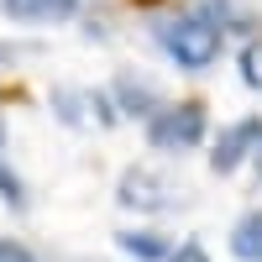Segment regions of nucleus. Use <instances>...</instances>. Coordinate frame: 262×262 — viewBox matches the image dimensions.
Segmentation results:
<instances>
[{"instance_id": "f257e3e1", "label": "nucleus", "mask_w": 262, "mask_h": 262, "mask_svg": "<svg viewBox=\"0 0 262 262\" xmlns=\"http://www.w3.org/2000/svg\"><path fill=\"white\" fill-rule=\"evenodd\" d=\"M158 48L179 63L184 74H205V69H215V58H221L226 32L215 27V21H205L200 11H184V16L158 21Z\"/></svg>"}, {"instance_id": "f03ea898", "label": "nucleus", "mask_w": 262, "mask_h": 262, "mask_svg": "<svg viewBox=\"0 0 262 262\" xmlns=\"http://www.w3.org/2000/svg\"><path fill=\"white\" fill-rule=\"evenodd\" d=\"M147 142H152V152H194L205 142V105L200 100L163 105V111L147 121Z\"/></svg>"}, {"instance_id": "7ed1b4c3", "label": "nucleus", "mask_w": 262, "mask_h": 262, "mask_svg": "<svg viewBox=\"0 0 262 262\" xmlns=\"http://www.w3.org/2000/svg\"><path fill=\"white\" fill-rule=\"evenodd\" d=\"M116 200L137 215H168V210H179V189L152 168H126L116 184Z\"/></svg>"}, {"instance_id": "20e7f679", "label": "nucleus", "mask_w": 262, "mask_h": 262, "mask_svg": "<svg viewBox=\"0 0 262 262\" xmlns=\"http://www.w3.org/2000/svg\"><path fill=\"white\" fill-rule=\"evenodd\" d=\"M257 142H262V116H247V121H231L221 137H215V152H210V168L221 173H236L252 152H257Z\"/></svg>"}, {"instance_id": "39448f33", "label": "nucleus", "mask_w": 262, "mask_h": 262, "mask_svg": "<svg viewBox=\"0 0 262 262\" xmlns=\"http://www.w3.org/2000/svg\"><path fill=\"white\" fill-rule=\"evenodd\" d=\"M111 100H116V111L121 116H158L163 111V90L152 79H142V74H116L111 79Z\"/></svg>"}, {"instance_id": "423d86ee", "label": "nucleus", "mask_w": 262, "mask_h": 262, "mask_svg": "<svg viewBox=\"0 0 262 262\" xmlns=\"http://www.w3.org/2000/svg\"><path fill=\"white\" fill-rule=\"evenodd\" d=\"M0 11L11 21H69L79 0H0Z\"/></svg>"}, {"instance_id": "0eeeda50", "label": "nucleus", "mask_w": 262, "mask_h": 262, "mask_svg": "<svg viewBox=\"0 0 262 262\" xmlns=\"http://www.w3.org/2000/svg\"><path fill=\"white\" fill-rule=\"evenodd\" d=\"M53 111H58L63 126H74V131L95 126V90H53Z\"/></svg>"}, {"instance_id": "6e6552de", "label": "nucleus", "mask_w": 262, "mask_h": 262, "mask_svg": "<svg viewBox=\"0 0 262 262\" xmlns=\"http://www.w3.org/2000/svg\"><path fill=\"white\" fill-rule=\"evenodd\" d=\"M116 247H121L126 257H137V262H168V257H173V247L163 242L158 231H121Z\"/></svg>"}, {"instance_id": "1a4fd4ad", "label": "nucleus", "mask_w": 262, "mask_h": 262, "mask_svg": "<svg viewBox=\"0 0 262 262\" xmlns=\"http://www.w3.org/2000/svg\"><path fill=\"white\" fill-rule=\"evenodd\" d=\"M231 252L242 262H262V210H247L231 226Z\"/></svg>"}, {"instance_id": "9d476101", "label": "nucleus", "mask_w": 262, "mask_h": 262, "mask_svg": "<svg viewBox=\"0 0 262 262\" xmlns=\"http://www.w3.org/2000/svg\"><path fill=\"white\" fill-rule=\"evenodd\" d=\"M242 84L262 95V42H247L242 48Z\"/></svg>"}, {"instance_id": "9b49d317", "label": "nucleus", "mask_w": 262, "mask_h": 262, "mask_svg": "<svg viewBox=\"0 0 262 262\" xmlns=\"http://www.w3.org/2000/svg\"><path fill=\"white\" fill-rule=\"evenodd\" d=\"M0 200H6V205H16V210H27V184H21L6 163H0Z\"/></svg>"}, {"instance_id": "f8f14e48", "label": "nucleus", "mask_w": 262, "mask_h": 262, "mask_svg": "<svg viewBox=\"0 0 262 262\" xmlns=\"http://www.w3.org/2000/svg\"><path fill=\"white\" fill-rule=\"evenodd\" d=\"M0 262H37V252L27 242H16V236H0Z\"/></svg>"}, {"instance_id": "ddd939ff", "label": "nucleus", "mask_w": 262, "mask_h": 262, "mask_svg": "<svg viewBox=\"0 0 262 262\" xmlns=\"http://www.w3.org/2000/svg\"><path fill=\"white\" fill-rule=\"evenodd\" d=\"M168 262H210V257H205V247H200V242H184V247L173 252Z\"/></svg>"}, {"instance_id": "4468645a", "label": "nucleus", "mask_w": 262, "mask_h": 262, "mask_svg": "<svg viewBox=\"0 0 262 262\" xmlns=\"http://www.w3.org/2000/svg\"><path fill=\"white\" fill-rule=\"evenodd\" d=\"M252 168H257V184H262V142H257V152H252Z\"/></svg>"}, {"instance_id": "2eb2a0df", "label": "nucleus", "mask_w": 262, "mask_h": 262, "mask_svg": "<svg viewBox=\"0 0 262 262\" xmlns=\"http://www.w3.org/2000/svg\"><path fill=\"white\" fill-rule=\"evenodd\" d=\"M0 152H6V121H0Z\"/></svg>"}, {"instance_id": "dca6fc26", "label": "nucleus", "mask_w": 262, "mask_h": 262, "mask_svg": "<svg viewBox=\"0 0 262 262\" xmlns=\"http://www.w3.org/2000/svg\"><path fill=\"white\" fill-rule=\"evenodd\" d=\"M0 63H11V48H0Z\"/></svg>"}]
</instances>
